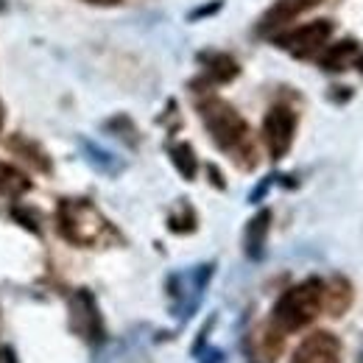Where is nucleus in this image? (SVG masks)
<instances>
[{
  "instance_id": "obj_14",
  "label": "nucleus",
  "mask_w": 363,
  "mask_h": 363,
  "mask_svg": "<svg viewBox=\"0 0 363 363\" xmlns=\"http://www.w3.org/2000/svg\"><path fill=\"white\" fill-rule=\"evenodd\" d=\"M171 160H174L177 171H179L187 182L196 177V171H199V160H196V154H193L190 143H177V145L171 148Z\"/></svg>"
},
{
  "instance_id": "obj_12",
  "label": "nucleus",
  "mask_w": 363,
  "mask_h": 363,
  "mask_svg": "<svg viewBox=\"0 0 363 363\" xmlns=\"http://www.w3.org/2000/svg\"><path fill=\"white\" fill-rule=\"evenodd\" d=\"M28 190H31V179H28L26 174H20L17 168L0 162V196L17 199V196H23V193H28Z\"/></svg>"
},
{
  "instance_id": "obj_7",
  "label": "nucleus",
  "mask_w": 363,
  "mask_h": 363,
  "mask_svg": "<svg viewBox=\"0 0 363 363\" xmlns=\"http://www.w3.org/2000/svg\"><path fill=\"white\" fill-rule=\"evenodd\" d=\"M338 355H341V341L333 333L318 330L296 347L291 363H338Z\"/></svg>"
},
{
  "instance_id": "obj_23",
  "label": "nucleus",
  "mask_w": 363,
  "mask_h": 363,
  "mask_svg": "<svg viewBox=\"0 0 363 363\" xmlns=\"http://www.w3.org/2000/svg\"><path fill=\"white\" fill-rule=\"evenodd\" d=\"M361 67H363V59H361Z\"/></svg>"
},
{
  "instance_id": "obj_6",
  "label": "nucleus",
  "mask_w": 363,
  "mask_h": 363,
  "mask_svg": "<svg viewBox=\"0 0 363 363\" xmlns=\"http://www.w3.org/2000/svg\"><path fill=\"white\" fill-rule=\"evenodd\" d=\"M294 135H296V112L291 106H282V104L272 106L266 112V121H263V140H266L272 160H282L291 151Z\"/></svg>"
},
{
  "instance_id": "obj_5",
  "label": "nucleus",
  "mask_w": 363,
  "mask_h": 363,
  "mask_svg": "<svg viewBox=\"0 0 363 363\" xmlns=\"http://www.w3.org/2000/svg\"><path fill=\"white\" fill-rule=\"evenodd\" d=\"M70 327L87 344H104V338H106L104 318H101V311H98L95 296L90 291H76L70 296Z\"/></svg>"
},
{
  "instance_id": "obj_18",
  "label": "nucleus",
  "mask_w": 363,
  "mask_h": 363,
  "mask_svg": "<svg viewBox=\"0 0 363 363\" xmlns=\"http://www.w3.org/2000/svg\"><path fill=\"white\" fill-rule=\"evenodd\" d=\"M269 187H272V177H269V179L263 182V184H260V187H257V190H255V193H252V201H255V204H257V201H260V199H263V196H266V193H269Z\"/></svg>"
},
{
  "instance_id": "obj_8",
  "label": "nucleus",
  "mask_w": 363,
  "mask_h": 363,
  "mask_svg": "<svg viewBox=\"0 0 363 363\" xmlns=\"http://www.w3.org/2000/svg\"><path fill=\"white\" fill-rule=\"evenodd\" d=\"M269 227H272V210H260L243 235V246H246V255L252 260H263L266 255V238H269Z\"/></svg>"
},
{
  "instance_id": "obj_1",
  "label": "nucleus",
  "mask_w": 363,
  "mask_h": 363,
  "mask_svg": "<svg viewBox=\"0 0 363 363\" xmlns=\"http://www.w3.org/2000/svg\"><path fill=\"white\" fill-rule=\"evenodd\" d=\"M56 227L73 246H101L112 235V224L90 199H62L56 207Z\"/></svg>"
},
{
  "instance_id": "obj_20",
  "label": "nucleus",
  "mask_w": 363,
  "mask_h": 363,
  "mask_svg": "<svg viewBox=\"0 0 363 363\" xmlns=\"http://www.w3.org/2000/svg\"><path fill=\"white\" fill-rule=\"evenodd\" d=\"M210 177H213V182H216V184H218V187H224V179H221V177H218V171H216V168H210Z\"/></svg>"
},
{
  "instance_id": "obj_2",
  "label": "nucleus",
  "mask_w": 363,
  "mask_h": 363,
  "mask_svg": "<svg viewBox=\"0 0 363 363\" xmlns=\"http://www.w3.org/2000/svg\"><path fill=\"white\" fill-rule=\"evenodd\" d=\"M321 296H324V282L318 277H311L294 288H288L272 311V327L279 333H296L308 327L321 313Z\"/></svg>"
},
{
  "instance_id": "obj_21",
  "label": "nucleus",
  "mask_w": 363,
  "mask_h": 363,
  "mask_svg": "<svg viewBox=\"0 0 363 363\" xmlns=\"http://www.w3.org/2000/svg\"><path fill=\"white\" fill-rule=\"evenodd\" d=\"M87 3H98V6H115L118 0H87Z\"/></svg>"
},
{
  "instance_id": "obj_22",
  "label": "nucleus",
  "mask_w": 363,
  "mask_h": 363,
  "mask_svg": "<svg viewBox=\"0 0 363 363\" xmlns=\"http://www.w3.org/2000/svg\"><path fill=\"white\" fill-rule=\"evenodd\" d=\"M0 126H3V106H0Z\"/></svg>"
},
{
  "instance_id": "obj_11",
  "label": "nucleus",
  "mask_w": 363,
  "mask_h": 363,
  "mask_svg": "<svg viewBox=\"0 0 363 363\" xmlns=\"http://www.w3.org/2000/svg\"><path fill=\"white\" fill-rule=\"evenodd\" d=\"M358 56V43L352 40H344L338 45H330L321 56V67L324 70H347Z\"/></svg>"
},
{
  "instance_id": "obj_9",
  "label": "nucleus",
  "mask_w": 363,
  "mask_h": 363,
  "mask_svg": "<svg viewBox=\"0 0 363 363\" xmlns=\"http://www.w3.org/2000/svg\"><path fill=\"white\" fill-rule=\"evenodd\" d=\"M352 302V285L344 277H333L330 282H324V296H321V308L330 311V316H341Z\"/></svg>"
},
{
  "instance_id": "obj_17",
  "label": "nucleus",
  "mask_w": 363,
  "mask_h": 363,
  "mask_svg": "<svg viewBox=\"0 0 363 363\" xmlns=\"http://www.w3.org/2000/svg\"><path fill=\"white\" fill-rule=\"evenodd\" d=\"M199 355H204V358H199V363H224V352L221 350H201Z\"/></svg>"
},
{
  "instance_id": "obj_15",
  "label": "nucleus",
  "mask_w": 363,
  "mask_h": 363,
  "mask_svg": "<svg viewBox=\"0 0 363 363\" xmlns=\"http://www.w3.org/2000/svg\"><path fill=\"white\" fill-rule=\"evenodd\" d=\"M9 148L23 151V154H26V160H28V162H34L40 171H50V162L45 160V154H43L37 145H31L26 137H11V140H9Z\"/></svg>"
},
{
  "instance_id": "obj_13",
  "label": "nucleus",
  "mask_w": 363,
  "mask_h": 363,
  "mask_svg": "<svg viewBox=\"0 0 363 363\" xmlns=\"http://www.w3.org/2000/svg\"><path fill=\"white\" fill-rule=\"evenodd\" d=\"M207 73L216 79V82H232L238 76V62L227 56V53H204L201 56Z\"/></svg>"
},
{
  "instance_id": "obj_4",
  "label": "nucleus",
  "mask_w": 363,
  "mask_h": 363,
  "mask_svg": "<svg viewBox=\"0 0 363 363\" xmlns=\"http://www.w3.org/2000/svg\"><path fill=\"white\" fill-rule=\"evenodd\" d=\"M330 37H333V23L330 20H313V23H305V26L277 37V45L285 48L288 53H294L296 59H311L330 43Z\"/></svg>"
},
{
  "instance_id": "obj_10",
  "label": "nucleus",
  "mask_w": 363,
  "mask_h": 363,
  "mask_svg": "<svg viewBox=\"0 0 363 363\" xmlns=\"http://www.w3.org/2000/svg\"><path fill=\"white\" fill-rule=\"evenodd\" d=\"M316 3L318 0H277V6L263 17V31L291 23L294 17H299L302 11H308V9L316 6Z\"/></svg>"
},
{
  "instance_id": "obj_3",
  "label": "nucleus",
  "mask_w": 363,
  "mask_h": 363,
  "mask_svg": "<svg viewBox=\"0 0 363 363\" xmlns=\"http://www.w3.org/2000/svg\"><path fill=\"white\" fill-rule=\"evenodd\" d=\"M199 115H201L210 137H213V143L221 151H229V154L240 157V151L249 145V126L238 115V109L232 104H227L224 98L210 95V98H204L199 104Z\"/></svg>"
},
{
  "instance_id": "obj_19",
  "label": "nucleus",
  "mask_w": 363,
  "mask_h": 363,
  "mask_svg": "<svg viewBox=\"0 0 363 363\" xmlns=\"http://www.w3.org/2000/svg\"><path fill=\"white\" fill-rule=\"evenodd\" d=\"M0 363H14V352L9 347H0Z\"/></svg>"
},
{
  "instance_id": "obj_16",
  "label": "nucleus",
  "mask_w": 363,
  "mask_h": 363,
  "mask_svg": "<svg viewBox=\"0 0 363 363\" xmlns=\"http://www.w3.org/2000/svg\"><path fill=\"white\" fill-rule=\"evenodd\" d=\"M87 154H90V162L95 168H101V171H106V174H115L121 165L112 160V154H106V151H98L95 145H87Z\"/></svg>"
}]
</instances>
